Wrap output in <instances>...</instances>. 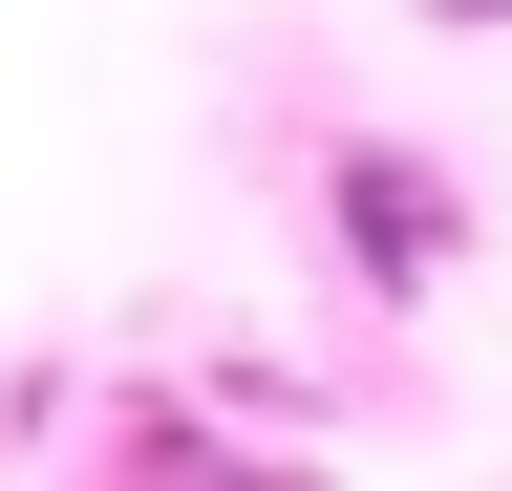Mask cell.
<instances>
[{
    "instance_id": "1",
    "label": "cell",
    "mask_w": 512,
    "mask_h": 491,
    "mask_svg": "<svg viewBox=\"0 0 512 491\" xmlns=\"http://www.w3.org/2000/svg\"><path fill=\"white\" fill-rule=\"evenodd\" d=\"M342 214L384 235V278H427V235H448V193H427V171H406V150H384V171H342Z\"/></svg>"
}]
</instances>
